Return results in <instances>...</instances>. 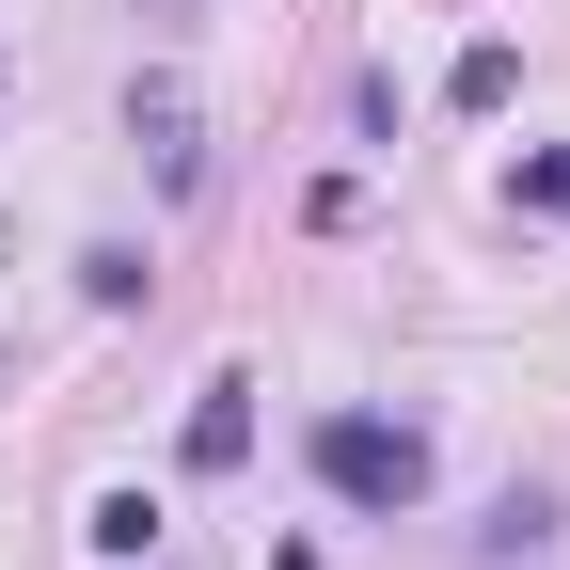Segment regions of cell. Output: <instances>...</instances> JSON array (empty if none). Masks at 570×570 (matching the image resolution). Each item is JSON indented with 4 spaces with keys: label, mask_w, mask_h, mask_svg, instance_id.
Here are the masks:
<instances>
[{
    "label": "cell",
    "mask_w": 570,
    "mask_h": 570,
    "mask_svg": "<svg viewBox=\"0 0 570 570\" xmlns=\"http://www.w3.org/2000/svg\"><path fill=\"white\" fill-rule=\"evenodd\" d=\"M317 491H333L348 523L428 508V428H396V412H317Z\"/></svg>",
    "instance_id": "cell-1"
},
{
    "label": "cell",
    "mask_w": 570,
    "mask_h": 570,
    "mask_svg": "<svg viewBox=\"0 0 570 570\" xmlns=\"http://www.w3.org/2000/svg\"><path fill=\"white\" fill-rule=\"evenodd\" d=\"M175 460H190V475H238V460H254V381H206L190 428H175Z\"/></svg>",
    "instance_id": "cell-2"
},
{
    "label": "cell",
    "mask_w": 570,
    "mask_h": 570,
    "mask_svg": "<svg viewBox=\"0 0 570 570\" xmlns=\"http://www.w3.org/2000/svg\"><path fill=\"white\" fill-rule=\"evenodd\" d=\"M127 127H142V159H159L175 190L206 175V142H190V96H175V80H142V96H127Z\"/></svg>",
    "instance_id": "cell-3"
},
{
    "label": "cell",
    "mask_w": 570,
    "mask_h": 570,
    "mask_svg": "<svg viewBox=\"0 0 570 570\" xmlns=\"http://www.w3.org/2000/svg\"><path fill=\"white\" fill-rule=\"evenodd\" d=\"M111 570H142V554H159V491H96V523H80Z\"/></svg>",
    "instance_id": "cell-4"
},
{
    "label": "cell",
    "mask_w": 570,
    "mask_h": 570,
    "mask_svg": "<svg viewBox=\"0 0 570 570\" xmlns=\"http://www.w3.org/2000/svg\"><path fill=\"white\" fill-rule=\"evenodd\" d=\"M475 554H554V491H508V508L475 523Z\"/></svg>",
    "instance_id": "cell-5"
},
{
    "label": "cell",
    "mask_w": 570,
    "mask_h": 570,
    "mask_svg": "<svg viewBox=\"0 0 570 570\" xmlns=\"http://www.w3.org/2000/svg\"><path fill=\"white\" fill-rule=\"evenodd\" d=\"M508 80H523V63H508V48H491V32H475V48H460V80H444V96H460V111H508Z\"/></svg>",
    "instance_id": "cell-6"
},
{
    "label": "cell",
    "mask_w": 570,
    "mask_h": 570,
    "mask_svg": "<svg viewBox=\"0 0 570 570\" xmlns=\"http://www.w3.org/2000/svg\"><path fill=\"white\" fill-rule=\"evenodd\" d=\"M80 302H111V317L142 302V254H127V238H96V254H80Z\"/></svg>",
    "instance_id": "cell-7"
},
{
    "label": "cell",
    "mask_w": 570,
    "mask_h": 570,
    "mask_svg": "<svg viewBox=\"0 0 570 570\" xmlns=\"http://www.w3.org/2000/svg\"><path fill=\"white\" fill-rule=\"evenodd\" d=\"M523 190H539V206H570V159H523Z\"/></svg>",
    "instance_id": "cell-8"
}]
</instances>
